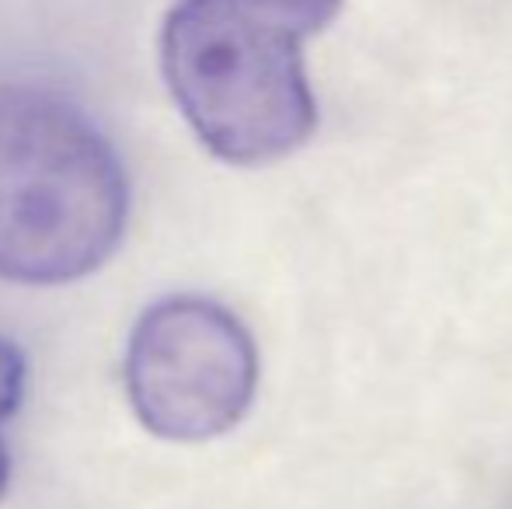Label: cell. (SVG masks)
I'll return each instance as SVG.
<instances>
[{
  "label": "cell",
  "mask_w": 512,
  "mask_h": 509,
  "mask_svg": "<svg viewBox=\"0 0 512 509\" xmlns=\"http://www.w3.org/2000/svg\"><path fill=\"white\" fill-rule=\"evenodd\" d=\"M345 0H175L161 21V74L213 157L262 168L317 129L304 46Z\"/></svg>",
  "instance_id": "cell-1"
},
{
  "label": "cell",
  "mask_w": 512,
  "mask_h": 509,
  "mask_svg": "<svg viewBox=\"0 0 512 509\" xmlns=\"http://www.w3.org/2000/svg\"><path fill=\"white\" fill-rule=\"evenodd\" d=\"M129 178L112 140L70 95L0 84V279L60 286L112 258Z\"/></svg>",
  "instance_id": "cell-2"
},
{
  "label": "cell",
  "mask_w": 512,
  "mask_h": 509,
  "mask_svg": "<svg viewBox=\"0 0 512 509\" xmlns=\"http://www.w3.org/2000/svg\"><path fill=\"white\" fill-rule=\"evenodd\" d=\"M258 391V346L230 307L196 293L150 304L129 332L126 394L147 433L206 443L241 426Z\"/></svg>",
  "instance_id": "cell-3"
},
{
  "label": "cell",
  "mask_w": 512,
  "mask_h": 509,
  "mask_svg": "<svg viewBox=\"0 0 512 509\" xmlns=\"http://www.w3.org/2000/svg\"><path fill=\"white\" fill-rule=\"evenodd\" d=\"M21 394H25V356L11 339L0 335V499L7 492V478H11V461H7L4 447V422L18 412Z\"/></svg>",
  "instance_id": "cell-4"
}]
</instances>
